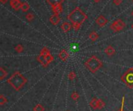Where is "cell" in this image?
Returning a JSON list of instances; mask_svg holds the SVG:
<instances>
[{"label": "cell", "mask_w": 133, "mask_h": 111, "mask_svg": "<svg viewBox=\"0 0 133 111\" xmlns=\"http://www.w3.org/2000/svg\"><path fill=\"white\" fill-rule=\"evenodd\" d=\"M72 23H69V22H64L62 25H61V29L62 30L63 32L67 33L69 31H70V30L72 29Z\"/></svg>", "instance_id": "30bf717a"}, {"label": "cell", "mask_w": 133, "mask_h": 111, "mask_svg": "<svg viewBox=\"0 0 133 111\" xmlns=\"http://www.w3.org/2000/svg\"><path fill=\"white\" fill-rule=\"evenodd\" d=\"M85 66L93 73H95L97 71H98L102 66L103 63L102 61L97 58L96 56H92L90 57L86 62H85Z\"/></svg>", "instance_id": "3957f363"}, {"label": "cell", "mask_w": 133, "mask_h": 111, "mask_svg": "<svg viewBox=\"0 0 133 111\" xmlns=\"http://www.w3.org/2000/svg\"><path fill=\"white\" fill-rule=\"evenodd\" d=\"M122 2V0H113V3L116 5H121Z\"/></svg>", "instance_id": "4316f807"}, {"label": "cell", "mask_w": 133, "mask_h": 111, "mask_svg": "<svg viewBox=\"0 0 133 111\" xmlns=\"http://www.w3.org/2000/svg\"><path fill=\"white\" fill-rule=\"evenodd\" d=\"M122 80L125 82L129 88H133V68H129L124 75L122 76Z\"/></svg>", "instance_id": "277c9868"}, {"label": "cell", "mask_w": 133, "mask_h": 111, "mask_svg": "<svg viewBox=\"0 0 133 111\" xmlns=\"http://www.w3.org/2000/svg\"><path fill=\"white\" fill-rule=\"evenodd\" d=\"M52 11L54 12V14H57V15H60L62 11H63V7L62 4L57 5L54 7H52Z\"/></svg>", "instance_id": "4fadbf2b"}, {"label": "cell", "mask_w": 133, "mask_h": 111, "mask_svg": "<svg viewBox=\"0 0 133 111\" xmlns=\"http://www.w3.org/2000/svg\"><path fill=\"white\" fill-rule=\"evenodd\" d=\"M29 9H30V5H29L28 2H22L20 9H21L23 12H27V11L29 10Z\"/></svg>", "instance_id": "e0dca14e"}, {"label": "cell", "mask_w": 133, "mask_h": 111, "mask_svg": "<svg viewBox=\"0 0 133 111\" xmlns=\"http://www.w3.org/2000/svg\"><path fill=\"white\" fill-rule=\"evenodd\" d=\"M72 100H77L78 99H79V94L76 93V92H74V93H72Z\"/></svg>", "instance_id": "484cf974"}, {"label": "cell", "mask_w": 133, "mask_h": 111, "mask_svg": "<svg viewBox=\"0 0 133 111\" xmlns=\"http://www.w3.org/2000/svg\"><path fill=\"white\" fill-rule=\"evenodd\" d=\"M34 111H44V108L43 107L42 105L41 104H37L34 108Z\"/></svg>", "instance_id": "7402d4cb"}, {"label": "cell", "mask_w": 133, "mask_h": 111, "mask_svg": "<svg viewBox=\"0 0 133 111\" xmlns=\"http://www.w3.org/2000/svg\"><path fill=\"white\" fill-rule=\"evenodd\" d=\"M58 56H59L60 59H61V60H62L63 61H66L68 60L69 57V54H68L67 51H66V50H65V49H63V50H62V51H60V53H59Z\"/></svg>", "instance_id": "7c38bea8"}, {"label": "cell", "mask_w": 133, "mask_h": 111, "mask_svg": "<svg viewBox=\"0 0 133 111\" xmlns=\"http://www.w3.org/2000/svg\"><path fill=\"white\" fill-rule=\"evenodd\" d=\"M9 5H10L12 9H13L16 11H18L21 8L22 2L19 0H10Z\"/></svg>", "instance_id": "ba28073f"}, {"label": "cell", "mask_w": 133, "mask_h": 111, "mask_svg": "<svg viewBox=\"0 0 133 111\" xmlns=\"http://www.w3.org/2000/svg\"><path fill=\"white\" fill-rule=\"evenodd\" d=\"M15 50H16V52H18V53H21V52H23V46L22 44H19L18 45H16V46L15 47Z\"/></svg>", "instance_id": "ffe728a7"}, {"label": "cell", "mask_w": 133, "mask_h": 111, "mask_svg": "<svg viewBox=\"0 0 133 111\" xmlns=\"http://www.w3.org/2000/svg\"><path fill=\"white\" fill-rule=\"evenodd\" d=\"M25 18L26 19L27 21H32V20L34 19V15L33 13H31V12H28V13L26 15Z\"/></svg>", "instance_id": "44dd1931"}, {"label": "cell", "mask_w": 133, "mask_h": 111, "mask_svg": "<svg viewBox=\"0 0 133 111\" xmlns=\"http://www.w3.org/2000/svg\"><path fill=\"white\" fill-rule=\"evenodd\" d=\"M125 27V23L121 19H118L115 20L110 25V29L115 33H117V32L122 30Z\"/></svg>", "instance_id": "5b68a950"}, {"label": "cell", "mask_w": 133, "mask_h": 111, "mask_svg": "<svg viewBox=\"0 0 133 111\" xmlns=\"http://www.w3.org/2000/svg\"><path fill=\"white\" fill-rule=\"evenodd\" d=\"M26 81L27 79L19 72H15L7 82L11 85V86L18 91L26 83Z\"/></svg>", "instance_id": "7a4b0ae2"}, {"label": "cell", "mask_w": 133, "mask_h": 111, "mask_svg": "<svg viewBox=\"0 0 133 111\" xmlns=\"http://www.w3.org/2000/svg\"><path fill=\"white\" fill-rule=\"evenodd\" d=\"M89 37H90V39L93 42H94V41H96V40L98 39V37H99V34H98L97 32L93 31V32H91V33H90Z\"/></svg>", "instance_id": "2e32d148"}, {"label": "cell", "mask_w": 133, "mask_h": 111, "mask_svg": "<svg viewBox=\"0 0 133 111\" xmlns=\"http://www.w3.org/2000/svg\"><path fill=\"white\" fill-rule=\"evenodd\" d=\"M104 52H105V54H106L108 56L111 57V56H113V55L115 54V49L112 46L109 45V46H108V47L105 48Z\"/></svg>", "instance_id": "8fae6325"}, {"label": "cell", "mask_w": 133, "mask_h": 111, "mask_svg": "<svg viewBox=\"0 0 133 111\" xmlns=\"http://www.w3.org/2000/svg\"><path fill=\"white\" fill-rule=\"evenodd\" d=\"M37 60L44 67H46V66L48 65V62H47V61H46V57L44 56V55H41V54L38 55L37 58Z\"/></svg>", "instance_id": "5bb4252c"}, {"label": "cell", "mask_w": 133, "mask_h": 111, "mask_svg": "<svg viewBox=\"0 0 133 111\" xmlns=\"http://www.w3.org/2000/svg\"><path fill=\"white\" fill-rule=\"evenodd\" d=\"M108 23V19H107L104 16H103V15L99 16L97 18V19H96V23H97L100 27L104 26Z\"/></svg>", "instance_id": "52a82bcc"}, {"label": "cell", "mask_w": 133, "mask_h": 111, "mask_svg": "<svg viewBox=\"0 0 133 111\" xmlns=\"http://www.w3.org/2000/svg\"><path fill=\"white\" fill-rule=\"evenodd\" d=\"M68 78L70 80H73L76 78V73L74 72H70L68 75Z\"/></svg>", "instance_id": "603a6c76"}, {"label": "cell", "mask_w": 133, "mask_h": 111, "mask_svg": "<svg viewBox=\"0 0 133 111\" xmlns=\"http://www.w3.org/2000/svg\"><path fill=\"white\" fill-rule=\"evenodd\" d=\"M132 2H133V0H132Z\"/></svg>", "instance_id": "1f68e13d"}, {"label": "cell", "mask_w": 133, "mask_h": 111, "mask_svg": "<svg viewBox=\"0 0 133 111\" xmlns=\"http://www.w3.org/2000/svg\"><path fill=\"white\" fill-rule=\"evenodd\" d=\"M87 19V15L79 7L75 8L68 15V19L72 23L75 31H78L80 29L81 26L86 21Z\"/></svg>", "instance_id": "6da1fadb"}, {"label": "cell", "mask_w": 133, "mask_h": 111, "mask_svg": "<svg viewBox=\"0 0 133 111\" xmlns=\"http://www.w3.org/2000/svg\"><path fill=\"white\" fill-rule=\"evenodd\" d=\"M6 75H7V72L3 68H0V79H3Z\"/></svg>", "instance_id": "d6986e66"}, {"label": "cell", "mask_w": 133, "mask_h": 111, "mask_svg": "<svg viewBox=\"0 0 133 111\" xmlns=\"http://www.w3.org/2000/svg\"><path fill=\"white\" fill-rule=\"evenodd\" d=\"M5 103H7V99H6L4 96L1 95V96H0V104H1V105H3V104H5Z\"/></svg>", "instance_id": "cb8c5ba5"}, {"label": "cell", "mask_w": 133, "mask_h": 111, "mask_svg": "<svg viewBox=\"0 0 133 111\" xmlns=\"http://www.w3.org/2000/svg\"><path fill=\"white\" fill-rule=\"evenodd\" d=\"M0 2H1V3H2V4L5 5V4H6V3H7L8 0H0Z\"/></svg>", "instance_id": "83f0119b"}, {"label": "cell", "mask_w": 133, "mask_h": 111, "mask_svg": "<svg viewBox=\"0 0 133 111\" xmlns=\"http://www.w3.org/2000/svg\"><path fill=\"white\" fill-rule=\"evenodd\" d=\"M94 2H96V3H98V2H101V0H94Z\"/></svg>", "instance_id": "f1b7e54d"}, {"label": "cell", "mask_w": 133, "mask_h": 111, "mask_svg": "<svg viewBox=\"0 0 133 111\" xmlns=\"http://www.w3.org/2000/svg\"><path fill=\"white\" fill-rule=\"evenodd\" d=\"M132 30H133V24L132 25Z\"/></svg>", "instance_id": "4dcf8cb0"}, {"label": "cell", "mask_w": 133, "mask_h": 111, "mask_svg": "<svg viewBox=\"0 0 133 111\" xmlns=\"http://www.w3.org/2000/svg\"><path fill=\"white\" fill-rule=\"evenodd\" d=\"M49 20H50V22H51L53 25L57 26V25H58V23H60L61 18H60L59 15L54 14V15H52V16L49 18Z\"/></svg>", "instance_id": "9c48e42d"}, {"label": "cell", "mask_w": 133, "mask_h": 111, "mask_svg": "<svg viewBox=\"0 0 133 111\" xmlns=\"http://www.w3.org/2000/svg\"><path fill=\"white\" fill-rule=\"evenodd\" d=\"M132 16H133V10H132Z\"/></svg>", "instance_id": "f546056e"}, {"label": "cell", "mask_w": 133, "mask_h": 111, "mask_svg": "<svg viewBox=\"0 0 133 111\" xmlns=\"http://www.w3.org/2000/svg\"><path fill=\"white\" fill-rule=\"evenodd\" d=\"M41 54V55H44V56H48V55H49V54H51V53H50V51L47 48V47H44L42 50H41V54Z\"/></svg>", "instance_id": "ac0fdd59"}, {"label": "cell", "mask_w": 133, "mask_h": 111, "mask_svg": "<svg viewBox=\"0 0 133 111\" xmlns=\"http://www.w3.org/2000/svg\"><path fill=\"white\" fill-rule=\"evenodd\" d=\"M47 2L51 6V7H54L57 5H59V4H62L64 2V0H47Z\"/></svg>", "instance_id": "9a60e30c"}, {"label": "cell", "mask_w": 133, "mask_h": 111, "mask_svg": "<svg viewBox=\"0 0 133 111\" xmlns=\"http://www.w3.org/2000/svg\"><path fill=\"white\" fill-rule=\"evenodd\" d=\"M104 103L101 101V100H97V99H96V98H94V99H93L92 100H91V102H90V106H91V107L92 108H94V109H98V108H102V107H104Z\"/></svg>", "instance_id": "8992f818"}, {"label": "cell", "mask_w": 133, "mask_h": 111, "mask_svg": "<svg viewBox=\"0 0 133 111\" xmlns=\"http://www.w3.org/2000/svg\"><path fill=\"white\" fill-rule=\"evenodd\" d=\"M53 60H54V58H53V56L51 54H49V55L46 56V61H47L48 64H50L51 62H52Z\"/></svg>", "instance_id": "d4e9b609"}]
</instances>
